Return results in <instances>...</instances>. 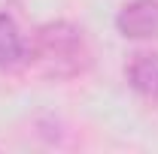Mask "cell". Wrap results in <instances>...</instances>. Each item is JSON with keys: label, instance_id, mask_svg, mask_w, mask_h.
Listing matches in <instances>:
<instances>
[{"label": "cell", "instance_id": "6da1fadb", "mask_svg": "<svg viewBox=\"0 0 158 154\" xmlns=\"http://www.w3.org/2000/svg\"><path fill=\"white\" fill-rule=\"evenodd\" d=\"M91 45L82 33V27L70 21H46L27 39V58L24 67L43 79H79L91 70Z\"/></svg>", "mask_w": 158, "mask_h": 154}, {"label": "cell", "instance_id": "7a4b0ae2", "mask_svg": "<svg viewBox=\"0 0 158 154\" xmlns=\"http://www.w3.org/2000/svg\"><path fill=\"white\" fill-rule=\"evenodd\" d=\"M116 30L125 39H158V0H131L118 9Z\"/></svg>", "mask_w": 158, "mask_h": 154}, {"label": "cell", "instance_id": "277c9868", "mask_svg": "<svg viewBox=\"0 0 158 154\" xmlns=\"http://www.w3.org/2000/svg\"><path fill=\"white\" fill-rule=\"evenodd\" d=\"M24 58H27V39L21 37L12 15L0 12V70L24 67Z\"/></svg>", "mask_w": 158, "mask_h": 154}, {"label": "cell", "instance_id": "3957f363", "mask_svg": "<svg viewBox=\"0 0 158 154\" xmlns=\"http://www.w3.org/2000/svg\"><path fill=\"white\" fill-rule=\"evenodd\" d=\"M125 79L143 100L158 103V52H134L125 64Z\"/></svg>", "mask_w": 158, "mask_h": 154}]
</instances>
